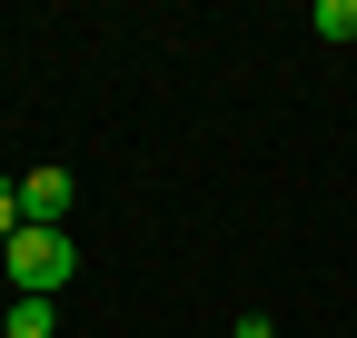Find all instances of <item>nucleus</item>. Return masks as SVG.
Listing matches in <instances>:
<instances>
[{"mask_svg": "<svg viewBox=\"0 0 357 338\" xmlns=\"http://www.w3.org/2000/svg\"><path fill=\"white\" fill-rule=\"evenodd\" d=\"M0 269H10L20 299H60L70 269H79V249H70V229H20L10 249H0Z\"/></svg>", "mask_w": 357, "mask_h": 338, "instance_id": "f257e3e1", "label": "nucleus"}, {"mask_svg": "<svg viewBox=\"0 0 357 338\" xmlns=\"http://www.w3.org/2000/svg\"><path fill=\"white\" fill-rule=\"evenodd\" d=\"M70 199H79V189H70V169H60V159H50V169H30V179H20V229H60V219H70Z\"/></svg>", "mask_w": 357, "mask_h": 338, "instance_id": "f03ea898", "label": "nucleus"}, {"mask_svg": "<svg viewBox=\"0 0 357 338\" xmlns=\"http://www.w3.org/2000/svg\"><path fill=\"white\" fill-rule=\"evenodd\" d=\"M0 338H60V299H10Z\"/></svg>", "mask_w": 357, "mask_h": 338, "instance_id": "7ed1b4c3", "label": "nucleus"}, {"mask_svg": "<svg viewBox=\"0 0 357 338\" xmlns=\"http://www.w3.org/2000/svg\"><path fill=\"white\" fill-rule=\"evenodd\" d=\"M318 40H357V0H318Z\"/></svg>", "mask_w": 357, "mask_h": 338, "instance_id": "20e7f679", "label": "nucleus"}, {"mask_svg": "<svg viewBox=\"0 0 357 338\" xmlns=\"http://www.w3.org/2000/svg\"><path fill=\"white\" fill-rule=\"evenodd\" d=\"M20 239V179H0V249Z\"/></svg>", "mask_w": 357, "mask_h": 338, "instance_id": "39448f33", "label": "nucleus"}, {"mask_svg": "<svg viewBox=\"0 0 357 338\" xmlns=\"http://www.w3.org/2000/svg\"><path fill=\"white\" fill-rule=\"evenodd\" d=\"M229 338H278V328H268V318H238V328H229Z\"/></svg>", "mask_w": 357, "mask_h": 338, "instance_id": "423d86ee", "label": "nucleus"}]
</instances>
